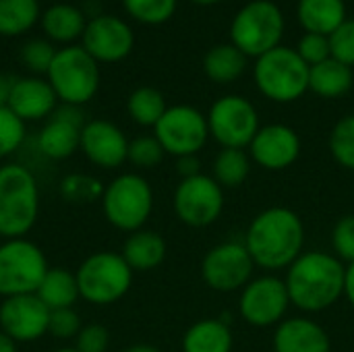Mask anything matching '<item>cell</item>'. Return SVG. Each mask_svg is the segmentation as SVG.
Here are the masks:
<instances>
[{
	"label": "cell",
	"mask_w": 354,
	"mask_h": 352,
	"mask_svg": "<svg viewBox=\"0 0 354 352\" xmlns=\"http://www.w3.org/2000/svg\"><path fill=\"white\" fill-rule=\"evenodd\" d=\"M243 243L255 268L266 272L288 270L305 249V224L288 207H268L251 220Z\"/></svg>",
	"instance_id": "1"
},
{
	"label": "cell",
	"mask_w": 354,
	"mask_h": 352,
	"mask_svg": "<svg viewBox=\"0 0 354 352\" xmlns=\"http://www.w3.org/2000/svg\"><path fill=\"white\" fill-rule=\"evenodd\" d=\"M346 266L326 251H303L286 270V290L290 305L305 313L330 309L344 297Z\"/></svg>",
	"instance_id": "2"
},
{
	"label": "cell",
	"mask_w": 354,
	"mask_h": 352,
	"mask_svg": "<svg viewBox=\"0 0 354 352\" xmlns=\"http://www.w3.org/2000/svg\"><path fill=\"white\" fill-rule=\"evenodd\" d=\"M39 218V187L21 164L0 166V237L23 239Z\"/></svg>",
	"instance_id": "3"
},
{
	"label": "cell",
	"mask_w": 354,
	"mask_h": 352,
	"mask_svg": "<svg viewBox=\"0 0 354 352\" xmlns=\"http://www.w3.org/2000/svg\"><path fill=\"white\" fill-rule=\"evenodd\" d=\"M253 77L261 95L276 104L297 102L309 91V64L288 46L255 58Z\"/></svg>",
	"instance_id": "4"
},
{
	"label": "cell",
	"mask_w": 354,
	"mask_h": 352,
	"mask_svg": "<svg viewBox=\"0 0 354 352\" xmlns=\"http://www.w3.org/2000/svg\"><path fill=\"white\" fill-rule=\"evenodd\" d=\"M102 212L108 224L122 232H137L153 212V189L137 172H124L104 185Z\"/></svg>",
	"instance_id": "5"
},
{
	"label": "cell",
	"mask_w": 354,
	"mask_h": 352,
	"mask_svg": "<svg viewBox=\"0 0 354 352\" xmlns=\"http://www.w3.org/2000/svg\"><path fill=\"white\" fill-rule=\"evenodd\" d=\"M284 12L272 0L247 2L230 23V44L247 58H259L270 50L282 46Z\"/></svg>",
	"instance_id": "6"
},
{
	"label": "cell",
	"mask_w": 354,
	"mask_h": 352,
	"mask_svg": "<svg viewBox=\"0 0 354 352\" xmlns=\"http://www.w3.org/2000/svg\"><path fill=\"white\" fill-rule=\"evenodd\" d=\"M133 270L120 253L97 251L75 272L79 295L85 303L106 307L118 303L133 284Z\"/></svg>",
	"instance_id": "7"
},
{
	"label": "cell",
	"mask_w": 354,
	"mask_h": 352,
	"mask_svg": "<svg viewBox=\"0 0 354 352\" xmlns=\"http://www.w3.org/2000/svg\"><path fill=\"white\" fill-rule=\"evenodd\" d=\"M50 270L46 253L29 241L4 239L0 243V297L35 295L46 272Z\"/></svg>",
	"instance_id": "8"
},
{
	"label": "cell",
	"mask_w": 354,
	"mask_h": 352,
	"mask_svg": "<svg viewBox=\"0 0 354 352\" xmlns=\"http://www.w3.org/2000/svg\"><path fill=\"white\" fill-rule=\"evenodd\" d=\"M46 75L56 98L71 106L87 104L100 87V66L83 46L58 50Z\"/></svg>",
	"instance_id": "9"
},
{
	"label": "cell",
	"mask_w": 354,
	"mask_h": 352,
	"mask_svg": "<svg viewBox=\"0 0 354 352\" xmlns=\"http://www.w3.org/2000/svg\"><path fill=\"white\" fill-rule=\"evenodd\" d=\"M209 137H214L222 147L245 149L251 145L253 137L261 129L257 108L243 95H222L207 112Z\"/></svg>",
	"instance_id": "10"
},
{
	"label": "cell",
	"mask_w": 354,
	"mask_h": 352,
	"mask_svg": "<svg viewBox=\"0 0 354 352\" xmlns=\"http://www.w3.org/2000/svg\"><path fill=\"white\" fill-rule=\"evenodd\" d=\"M153 135L164 151L174 158L197 156L209 139L207 116L187 104L170 106L153 127Z\"/></svg>",
	"instance_id": "11"
},
{
	"label": "cell",
	"mask_w": 354,
	"mask_h": 352,
	"mask_svg": "<svg viewBox=\"0 0 354 352\" xmlns=\"http://www.w3.org/2000/svg\"><path fill=\"white\" fill-rule=\"evenodd\" d=\"M172 203L176 218L183 224L193 228H205L222 216L224 189L214 180V176L201 172L178 183Z\"/></svg>",
	"instance_id": "12"
},
{
	"label": "cell",
	"mask_w": 354,
	"mask_h": 352,
	"mask_svg": "<svg viewBox=\"0 0 354 352\" xmlns=\"http://www.w3.org/2000/svg\"><path fill=\"white\" fill-rule=\"evenodd\" d=\"M255 261L245 243L226 241L207 251L201 261V278L216 293L243 290L253 280Z\"/></svg>",
	"instance_id": "13"
},
{
	"label": "cell",
	"mask_w": 354,
	"mask_h": 352,
	"mask_svg": "<svg viewBox=\"0 0 354 352\" xmlns=\"http://www.w3.org/2000/svg\"><path fill=\"white\" fill-rule=\"evenodd\" d=\"M290 299L284 280L278 276L253 278L243 290L239 301L241 317L255 328H270L284 322Z\"/></svg>",
	"instance_id": "14"
},
{
	"label": "cell",
	"mask_w": 354,
	"mask_h": 352,
	"mask_svg": "<svg viewBox=\"0 0 354 352\" xmlns=\"http://www.w3.org/2000/svg\"><path fill=\"white\" fill-rule=\"evenodd\" d=\"M50 309L37 295L8 297L0 303V332L10 336L17 344L35 342L48 334Z\"/></svg>",
	"instance_id": "15"
},
{
	"label": "cell",
	"mask_w": 354,
	"mask_h": 352,
	"mask_svg": "<svg viewBox=\"0 0 354 352\" xmlns=\"http://www.w3.org/2000/svg\"><path fill=\"white\" fill-rule=\"evenodd\" d=\"M133 46V29L122 19L112 15L91 19L83 31V50L95 62H118L131 54Z\"/></svg>",
	"instance_id": "16"
},
{
	"label": "cell",
	"mask_w": 354,
	"mask_h": 352,
	"mask_svg": "<svg viewBox=\"0 0 354 352\" xmlns=\"http://www.w3.org/2000/svg\"><path fill=\"white\" fill-rule=\"evenodd\" d=\"M85 127L79 106L62 104L37 135V149L50 160H66L81 149V129Z\"/></svg>",
	"instance_id": "17"
},
{
	"label": "cell",
	"mask_w": 354,
	"mask_h": 352,
	"mask_svg": "<svg viewBox=\"0 0 354 352\" xmlns=\"http://www.w3.org/2000/svg\"><path fill=\"white\" fill-rule=\"evenodd\" d=\"M251 160L266 170H286L301 156V137L288 124H266L257 131L251 145Z\"/></svg>",
	"instance_id": "18"
},
{
	"label": "cell",
	"mask_w": 354,
	"mask_h": 352,
	"mask_svg": "<svg viewBox=\"0 0 354 352\" xmlns=\"http://www.w3.org/2000/svg\"><path fill=\"white\" fill-rule=\"evenodd\" d=\"M81 151L93 166L112 170L127 162L129 139L110 120H89L81 129Z\"/></svg>",
	"instance_id": "19"
},
{
	"label": "cell",
	"mask_w": 354,
	"mask_h": 352,
	"mask_svg": "<svg viewBox=\"0 0 354 352\" xmlns=\"http://www.w3.org/2000/svg\"><path fill=\"white\" fill-rule=\"evenodd\" d=\"M56 93L52 85L37 77H25L12 81L10 95H8V108L23 120H41L54 114L56 110Z\"/></svg>",
	"instance_id": "20"
},
{
	"label": "cell",
	"mask_w": 354,
	"mask_h": 352,
	"mask_svg": "<svg viewBox=\"0 0 354 352\" xmlns=\"http://www.w3.org/2000/svg\"><path fill=\"white\" fill-rule=\"evenodd\" d=\"M274 352H332L328 332L309 317H288L278 324Z\"/></svg>",
	"instance_id": "21"
},
{
	"label": "cell",
	"mask_w": 354,
	"mask_h": 352,
	"mask_svg": "<svg viewBox=\"0 0 354 352\" xmlns=\"http://www.w3.org/2000/svg\"><path fill=\"white\" fill-rule=\"evenodd\" d=\"M297 19L307 33L332 35L348 17L344 0H299Z\"/></svg>",
	"instance_id": "22"
},
{
	"label": "cell",
	"mask_w": 354,
	"mask_h": 352,
	"mask_svg": "<svg viewBox=\"0 0 354 352\" xmlns=\"http://www.w3.org/2000/svg\"><path fill=\"white\" fill-rule=\"evenodd\" d=\"M120 255L133 272H151L166 259V241L158 232L141 228L129 234Z\"/></svg>",
	"instance_id": "23"
},
{
	"label": "cell",
	"mask_w": 354,
	"mask_h": 352,
	"mask_svg": "<svg viewBox=\"0 0 354 352\" xmlns=\"http://www.w3.org/2000/svg\"><path fill=\"white\" fill-rule=\"evenodd\" d=\"M354 85V73L351 66L336 58H328L309 68V91L319 98L336 100L346 95Z\"/></svg>",
	"instance_id": "24"
},
{
	"label": "cell",
	"mask_w": 354,
	"mask_h": 352,
	"mask_svg": "<svg viewBox=\"0 0 354 352\" xmlns=\"http://www.w3.org/2000/svg\"><path fill=\"white\" fill-rule=\"evenodd\" d=\"M234 338L224 319H201L183 336V352H232Z\"/></svg>",
	"instance_id": "25"
},
{
	"label": "cell",
	"mask_w": 354,
	"mask_h": 352,
	"mask_svg": "<svg viewBox=\"0 0 354 352\" xmlns=\"http://www.w3.org/2000/svg\"><path fill=\"white\" fill-rule=\"evenodd\" d=\"M35 295L50 311L75 307V303L81 299L77 276L64 268H50Z\"/></svg>",
	"instance_id": "26"
},
{
	"label": "cell",
	"mask_w": 354,
	"mask_h": 352,
	"mask_svg": "<svg viewBox=\"0 0 354 352\" xmlns=\"http://www.w3.org/2000/svg\"><path fill=\"white\" fill-rule=\"evenodd\" d=\"M247 68V56L232 44H218L203 56L205 75L220 85L234 83Z\"/></svg>",
	"instance_id": "27"
},
{
	"label": "cell",
	"mask_w": 354,
	"mask_h": 352,
	"mask_svg": "<svg viewBox=\"0 0 354 352\" xmlns=\"http://www.w3.org/2000/svg\"><path fill=\"white\" fill-rule=\"evenodd\" d=\"M41 27L54 41H73L85 31V17L73 4H54L41 17Z\"/></svg>",
	"instance_id": "28"
},
{
	"label": "cell",
	"mask_w": 354,
	"mask_h": 352,
	"mask_svg": "<svg viewBox=\"0 0 354 352\" xmlns=\"http://www.w3.org/2000/svg\"><path fill=\"white\" fill-rule=\"evenodd\" d=\"M251 172V156L245 149L222 147V151L214 160V180L222 189L241 187Z\"/></svg>",
	"instance_id": "29"
},
{
	"label": "cell",
	"mask_w": 354,
	"mask_h": 352,
	"mask_svg": "<svg viewBox=\"0 0 354 352\" xmlns=\"http://www.w3.org/2000/svg\"><path fill=\"white\" fill-rule=\"evenodd\" d=\"M127 110L131 114V118L141 124V127H156L160 122V118L164 116V112L168 110L166 100L162 95V91H158L156 87H137L127 102Z\"/></svg>",
	"instance_id": "30"
},
{
	"label": "cell",
	"mask_w": 354,
	"mask_h": 352,
	"mask_svg": "<svg viewBox=\"0 0 354 352\" xmlns=\"http://www.w3.org/2000/svg\"><path fill=\"white\" fill-rule=\"evenodd\" d=\"M39 17L37 0H0V33H25Z\"/></svg>",
	"instance_id": "31"
},
{
	"label": "cell",
	"mask_w": 354,
	"mask_h": 352,
	"mask_svg": "<svg viewBox=\"0 0 354 352\" xmlns=\"http://www.w3.org/2000/svg\"><path fill=\"white\" fill-rule=\"evenodd\" d=\"M102 193H104V185L91 176V174H66L62 180H60V195L64 201L68 203H75V205H87V203H93L97 199H102Z\"/></svg>",
	"instance_id": "32"
},
{
	"label": "cell",
	"mask_w": 354,
	"mask_h": 352,
	"mask_svg": "<svg viewBox=\"0 0 354 352\" xmlns=\"http://www.w3.org/2000/svg\"><path fill=\"white\" fill-rule=\"evenodd\" d=\"M330 154L346 170H354V114L340 118L330 133Z\"/></svg>",
	"instance_id": "33"
},
{
	"label": "cell",
	"mask_w": 354,
	"mask_h": 352,
	"mask_svg": "<svg viewBox=\"0 0 354 352\" xmlns=\"http://www.w3.org/2000/svg\"><path fill=\"white\" fill-rule=\"evenodd\" d=\"M122 4L133 19L147 25L166 23L176 10V0H122Z\"/></svg>",
	"instance_id": "34"
},
{
	"label": "cell",
	"mask_w": 354,
	"mask_h": 352,
	"mask_svg": "<svg viewBox=\"0 0 354 352\" xmlns=\"http://www.w3.org/2000/svg\"><path fill=\"white\" fill-rule=\"evenodd\" d=\"M25 122L8 108H0V160L12 156L25 141Z\"/></svg>",
	"instance_id": "35"
},
{
	"label": "cell",
	"mask_w": 354,
	"mask_h": 352,
	"mask_svg": "<svg viewBox=\"0 0 354 352\" xmlns=\"http://www.w3.org/2000/svg\"><path fill=\"white\" fill-rule=\"evenodd\" d=\"M164 154L166 151L160 145V141L156 139V135H141V137H135L133 141H129L127 162H131L137 168L149 170V168H156L164 160Z\"/></svg>",
	"instance_id": "36"
},
{
	"label": "cell",
	"mask_w": 354,
	"mask_h": 352,
	"mask_svg": "<svg viewBox=\"0 0 354 352\" xmlns=\"http://www.w3.org/2000/svg\"><path fill=\"white\" fill-rule=\"evenodd\" d=\"M297 54L311 66L332 58V48H330V37L322 33H303V37L297 44Z\"/></svg>",
	"instance_id": "37"
},
{
	"label": "cell",
	"mask_w": 354,
	"mask_h": 352,
	"mask_svg": "<svg viewBox=\"0 0 354 352\" xmlns=\"http://www.w3.org/2000/svg\"><path fill=\"white\" fill-rule=\"evenodd\" d=\"M332 58L354 68V19H346L332 35H330Z\"/></svg>",
	"instance_id": "38"
},
{
	"label": "cell",
	"mask_w": 354,
	"mask_h": 352,
	"mask_svg": "<svg viewBox=\"0 0 354 352\" xmlns=\"http://www.w3.org/2000/svg\"><path fill=\"white\" fill-rule=\"evenodd\" d=\"M56 56V50L44 41V39H33V41H27L21 50V58H23V64L33 71V73H48L52 60Z\"/></svg>",
	"instance_id": "39"
},
{
	"label": "cell",
	"mask_w": 354,
	"mask_h": 352,
	"mask_svg": "<svg viewBox=\"0 0 354 352\" xmlns=\"http://www.w3.org/2000/svg\"><path fill=\"white\" fill-rule=\"evenodd\" d=\"M81 328H83L81 326V317H79V313L73 307L50 311L48 334H52L54 338H60V340L77 338V334L81 332Z\"/></svg>",
	"instance_id": "40"
},
{
	"label": "cell",
	"mask_w": 354,
	"mask_h": 352,
	"mask_svg": "<svg viewBox=\"0 0 354 352\" xmlns=\"http://www.w3.org/2000/svg\"><path fill=\"white\" fill-rule=\"evenodd\" d=\"M332 247L338 259H346L348 263L354 261V214L344 216L332 230Z\"/></svg>",
	"instance_id": "41"
},
{
	"label": "cell",
	"mask_w": 354,
	"mask_h": 352,
	"mask_svg": "<svg viewBox=\"0 0 354 352\" xmlns=\"http://www.w3.org/2000/svg\"><path fill=\"white\" fill-rule=\"evenodd\" d=\"M110 346V332L100 324L83 326L75 338V349L79 352H106Z\"/></svg>",
	"instance_id": "42"
},
{
	"label": "cell",
	"mask_w": 354,
	"mask_h": 352,
	"mask_svg": "<svg viewBox=\"0 0 354 352\" xmlns=\"http://www.w3.org/2000/svg\"><path fill=\"white\" fill-rule=\"evenodd\" d=\"M176 170L183 178H191V176L201 174V162L197 156H183V158H176Z\"/></svg>",
	"instance_id": "43"
},
{
	"label": "cell",
	"mask_w": 354,
	"mask_h": 352,
	"mask_svg": "<svg viewBox=\"0 0 354 352\" xmlns=\"http://www.w3.org/2000/svg\"><path fill=\"white\" fill-rule=\"evenodd\" d=\"M344 297L354 307V261L346 266V272H344Z\"/></svg>",
	"instance_id": "44"
},
{
	"label": "cell",
	"mask_w": 354,
	"mask_h": 352,
	"mask_svg": "<svg viewBox=\"0 0 354 352\" xmlns=\"http://www.w3.org/2000/svg\"><path fill=\"white\" fill-rule=\"evenodd\" d=\"M10 87H12V81H10V79H6L4 75H0V108L8 104Z\"/></svg>",
	"instance_id": "45"
},
{
	"label": "cell",
	"mask_w": 354,
	"mask_h": 352,
	"mask_svg": "<svg viewBox=\"0 0 354 352\" xmlns=\"http://www.w3.org/2000/svg\"><path fill=\"white\" fill-rule=\"evenodd\" d=\"M17 346L19 344L10 336H6L4 332H0V352H19Z\"/></svg>",
	"instance_id": "46"
},
{
	"label": "cell",
	"mask_w": 354,
	"mask_h": 352,
	"mask_svg": "<svg viewBox=\"0 0 354 352\" xmlns=\"http://www.w3.org/2000/svg\"><path fill=\"white\" fill-rule=\"evenodd\" d=\"M120 352H162L160 349L151 346V344H133V346H127Z\"/></svg>",
	"instance_id": "47"
},
{
	"label": "cell",
	"mask_w": 354,
	"mask_h": 352,
	"mask_svg": "<svg viewBox=\"0 0 354 352\" xmlns=\"http://www.w3.org/2000/svg\"><path fill=\"white\" fill-rule=\"evenodd\" d=\"M195 4H203V6H209V4H218V2H222V0H193Z\"/></svg>",
	"instance_id": "48"
},
{
	"label": "cell",
	"mask_w": 354,
	"mask_h": 352,
	"mask_svg": "<svg viewBox=\"0 0 354 352\" xmlns=\"http://www.w3.org/2000/svg\"><path fill=\"white\" fill-rule=\"evenodd\" d=\"M54 352H79L77 349H58V351H54Z\"/></svg>",
	"instance_id": "49"
},
{
	"label": "cell",
	"mask_w": 354,
	"mask_h": 352,
	"mask_svg": "<svg viewBox=\"0 0 354 352\" xmlns=\"http://www.w3.org/2000/svg\"><path fill=\"white\" fill-rule=\"evenodd\" d=\"M0 243H2V237H0Z\"/></svg>",
	"instance_id": "50"
}]
</instances>
